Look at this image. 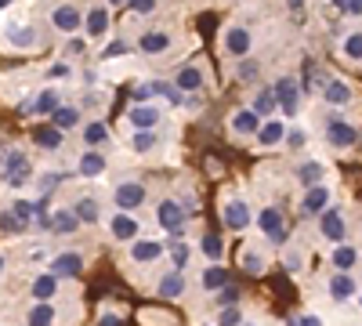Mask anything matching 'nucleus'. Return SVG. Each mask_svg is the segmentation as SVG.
I'll use <instances>...</instances> for the list:
<instances>
[{
  "mask_svg": "<svg viewBox=\"0 0 362 326\" xmlns=\"http://www.w3.org/2000/svg\"><path fill=\"white\" fill-rule=\"evenodd\" d=\"M254 211L257 206L250 203V196L243 189H225L218 199V218H221L225 232H232V235H243L254 228Z\"/></svg>",
  "mask_w": 362,
  "mask_h": 326,
  "instance_id": "obj_1",
  "label": "nucleus"
},
{
  "mask_svg": "<svg viewBox=\"0 0 362 326\" xmlns=\"http://www.w3.org/2000/svg\"><path fill=\"white\" fill-rule=\"evenodd\" d=\"M0 182H4L8 189L22 192L37 182V167L33 160H29V153L22 149V145H8V149H0Z\"/></svg>",
  "mask_w": 362,
  "mask_h": 326,
  "instance_id": "obj_2",
  "label": "nucleus"
},
{
  "mask_svg": "<svg viewBox=\"0 0 362 326\" xmlns=\"http://www.w3.org/2000/svg\"><path fill=\"white\" fill-rule=\"evenodd\" d=\"M322 141L334 153H351L355 145L362 141V127H358V120H351L348 112H326L322 116Z\"/></svg>",
  "mask_w": 362,
  "mask_h": 326,
  "instance_id": "obj_3",
  "label": "nucleus"
},
{
  "mask_svg": "<svg viewBox=\"0 0 362 326\" xmlns=\"http://www.w3.org/2000/svg\"><path fill=\"white\" fill-rule=\"evenodd\" d=\"M148 203V185L138 174H124L119 182H112L109 189V211H124V214H138Z\"/></svg>",
  "mask_w": 362,
  "mask_h": 326,
  "instance_id": "obj_4",
  "label": "nucleus"
},
{
  "mask_svg": "<svg viewBox=\"0 0 362 326\" xmlns=\"http://www.w3.org/2000/svg\"><path fill=\"white\" fill-rule=\"evenodd\" d=\"M254 228L261 232V240H264V247H286L293 235H290V228H286V214H283V206H276V203H261L257 211H254Z\"/></svg>",
  "mask_w": 362,
  "mask_h": 326,
  "instance_id": "obj_5",
  "label": "nucleus"
},
{
  "mask_svg": "<svg viewBox=\"0 0 362 326\" xmlns=\"http://www.w3.org/2000/svg\"><path fill=\"white\" fill-rule=\"evenodd\" d=\"M254 40H257V33L247 22H225L221 33H218V51L225 58H232V62H239V58L254 54Z\"/></svg>",
  "mask_w": 362,
  "mask_h": 326,
  "instance_id": "obj_6",
  "label": "nucleus"
},
{
  "mask_svg": "<svg viewBox=\"0 0 362 326\" xmlns=\"http://www.w3.org/2000/svg\"><path fill=\"white\" fill-rule=\"evenodd\" d=\"M153 218H156V225L167 232V240H181V235H189L192 214L177 203V196H160L156 206H153Z\"/></svg>",
  "mask_w": 362,
  "mask_h": 326,
  "instance_id": "obj_7",
  "label": "nucleus"
},
{
  "mask_svg": "<svg viewBox=\"0 0 362 326\" xmlns=\"http://www.w3.org/2000/svg\"><path fill=\"white\" fill-rule=\"evenodd\" d=\"M272 91H276V105H279V116L286 124H293L300 116V105H305V91H300V76L297 73H279L272 80Z\"/></svg>",
  "mask_w": 362,
  "mask_h": 326,
  "instance_id": "obj_8",
  "label": "nucleus"
},
{
  "mask_svg": "<svg viewBox=\"0 0 362 326\" xmlns=\"http://www.w3.org/2000/svg\"><path fill=\"white\" fill-rule=\"evenodd\" d=\"M131 40H134V51L145 54V58H163V54H170L177 47V33L170 25H145Z\"/></svg>",
  "mask_w": 362,
  "mask_h": 326,
  "instance_id": "obj_9",
  "label": "nucleus"
},
{
  "mask_svg": "<svg viewBox=\"0 0 362 326\" xmlns=\"http://www.w3.org/2000/svg\"><path fill=\"white\" fill-rule=\"evenodd\" d=\"M0 44H4L8 51H18V54H29V51H37L40 47V25L37 22H4L0 25Z\"/></svg>",
  "mask_w": 362,
  "mask_h": 326,
  "instance_id": "obj_10",
  "label": "nucleus"
},
{
  "mask_svg": "<svg viewBox=\"0 0 362 326\" xmlns=\"http://www.w3.org/2000/svg\"><path fill=\"white\" fill-rule=\"evenodd\" d=\"M315 232H319V240L329 243V247H341V243H351V218L341 203H334L329 211L315 221Z\"/></svg>",
  "mask_w": 362,
  "mask_h": 326,
  "instance_id": "obj_11",
  "label": "nucleus"
},
{
  "mask_svg": "<svg viewBox=\"0 0 362 326\" xmlns=\"http://www.w3.org/2000/svg\"><path fill=\"white\" fill-rule=\"evenodd\" d=\"M105 235L112 243H119V247H131L134 240H141L145 235V225H141V218L138 214H124V211H105Z\"/></svg>",
  "mask_w": 362,
  "mask_h": 326,
  "instance_id": "obj_12",
  "label": "nucleus"
},
{
  "mask_svg": "<svg viewBox=\"0 0 362 326\" xmlns=\"http://www.w3.org/2000/svg\"><path fill=\"white\" fill-rule=\"evenodd\" d=\"M47 25H51V33H58L62 40L83 37V8L80 4H51L47 8Z\"/></svg>",
  "mask_w": 362,
  "mask_h": 326,
  "instance_id": "obj_13",
  "label": "nucleus"
},
{
  "mask_svg": "<svg viewBox=\"0 0 362 326\" xmlns=\"http://www.w3.org/2000/svg\"><path fill=\"white\" fill-rule=\"evenodd\" d=\"M322 290L334 305H351V301L362 298V276L358 272H329Z\"/></svg>",
  "mask_w": 362,
  "mask_h": 326,
  "instance_id": "obj_14",
  "label": "nucleus"
},
{
  "mask_svg": "<svg viewBox=\"0 0 362 326\" xmlns=\"http://www.w3.org/2000/svg\"><path fill=\"white\" fill-rule=\"evenodd\" d=\"M109 37H112V8L109 4L83 8V40L87 44H105Z\"/></svg>",
  "mask_w": 362,
  "mask_h": 326,
  "instance_id": "obj_15",
  "label": "nucleus"
},
{
  "mask_svg": "<svg viewBox=\"0 0 362 326\" xmlns=\"http://www.w3.org/2000/svg\"><path fill=\"white\" fill-rule=\"evenodd\" d=\"M181 95H203L210 87V69L199 62V58H192V62H181L174 69V80H170Z\"/></svg>",
  "mask_w": 362,
  "mask_h": 326,
  "instance_id": "obj_16",
  "label": "nucleus"
},
{
  "mask_svg": "<svg viewBox=\"0 0 362 326\" xmlns=\"http://www.w3.org/2000/svg\"><path fill=\"white\" fill-rule=\"evenodd\" d=\"M83 269H87V254L76 250V247H69V250H54V254L47 257V272H51L58 283L83 276Z\"/></svg>",
  "mask_w": 362,
  "mask_h": 326,
  "instance_id": "obj_17",
  "label": "nucleus"
},
{
  "mask_svg": "<svg viewBox=\"0 0 362 326\" xmlns=\"http://www.w3.org/2000/svg\"><path fill=\"white\" fill-rule=\"evenodd\" d=\"M358 91H355V83L344 80V76H329V83L319 91V102L329 109V112H348L355 105Z\"/></svg>",
  "mask_w": 362,
  "mask_h": 326,
  "instance_id": "obj_18",
  "label": "nucleus"
},
{
  "mask_svg": "<svg viewBox=\"0 0 362 326\" xmlns=\"http://www.w3.org/2000/svg\"><path fill=\"white\" fill-rule=\"evenodd\" d=\"M290 177L300 185V189H315V185H326V177H329V163L322 156H300L293 167H290Z\"/></svg>",
  "mask_w": 362,
  "mask_h": 326,
  "instance_id": "obj_19",
  "label": "nucleus"
},
{
  "mask_svg": "<svg viewBox=\"0 0 362 326\" xmlns=\"http://www.w3.org/2000/svg\"><path fill=\"white\" fill-rule=\"evenodd\" d=\"M329 206H334V185H315V189H308V192H300V199H297V214L305 218V221H319Z\"/></svg>",
  "mask_w": 362,
  "mask_h": 326,
  "instance_id": "obj_20",
  "label": "nucleus"
},
{
  "mask_svg": "<svg viewBox=\"0 0 362 326\" xmlns=\"http://www.w3.org/2000/svg\"><path fill=\"white\" fill-rule=\"evenodd\" d=\"M47 199H40V196H15L11 199V206H8V214L22 225V228H33L40 218H47Z\"/></svg>",
  "mask_w": 362,
  "mask_h": 326,
  "instance_id": "obj_21",
  "label": "nucleus"
},
{
  "mask_svg": "<svg viewBox=\"0 0 362 326\" xmlns=\"http://www.w3.org/2000/svg\"><path fill=\"white\" fill-rule=\"evenodd\" d=\"M69 211H73L76 221L87 225V228H95V225L105 221V206H102V199H98L95 192H87V189H80V192L69 199Z\"/></svg>",
  "mask_w": 362,
  "mask_h": 326,
  "instance_id": "obj_22",
  "label": "nucleus"
},
{
  "mask_svg": "<svg viewBox=\"0 0 362 326\" xmlns=\"http://www.w3.org/2000/svg\"><path fill=\"white\" fill-rule=\"evenodd\" d=\"M167 257V240H160V235H141V240H134L127 247V261L131 264H160Z\"/></svg>",
  "mask_w": 362,
  "mask_h": 326,
  "instance_id": "obj_23",
  "label": "nucleus"
},
{
  "mask_svg": "<svg viewBox=\"0 0 362 326\" xmlns=\"http://www.w3.org/2000/svg\"><path fill=\"white\" fill-rule=\"evenodd\" d=\"M109 156L102 153V149H80V156H76V163H73V174L76 177H83V182H102V177L109 174Z\"/></svg>",
  "mask_w": 362,
  "mask_h": 326,
  "instance_id": "obj_24",
  "label": "nucleus"
},
{
  "mask_svg": "<svg viewBox=\"0 0 362 326\" xmlns=\"http://www.w3.org/2000/svg\"><path fill=\"white\" fill-rule=\"evenodd\" d=\"M62 105H66L62 87H51V83H47V87H40L33 98H25V102H22V112H29V116H47V120H51V116L62 109Z\"/></svg>",
  "mask_w": 362,
  "mask_h": 326,
  "instance_id": "obj_25",
  "label": "nucleus"
},
{
  "mask_svg": "<svg viewBox=\"0 0 362 326\" xmlns=\"http://www.w3.org/2000/svg\"><path fill=\"white\" fill-rule=\"evenodd\" d=\"M124 120L131 131H160L163 127V105L160 102H148V105H127Z\"/></svg>",
  "mask_w": 362,
  "mask_h": 326,
  "instance_id": "obj_26",
  "label": "nucleus"
},
{
  "mask_svg": "<svg viewBox=\"0 0 362 326\" xmlns=\"http://www.w3.org/2000/svg\"><path fill=\"white\" fill-rule=\"evenodd\" d=\"M225 127H228V134H232L235 141H254L257 131H261V120H257L247 105H235V109L225 116Z\"/></svg>",
  "mask_w": 362,
  "mask_h": 326,
  "instance_id": "obj_27",
  "label": "nucleus"
},
{
  "mask_svg": "<svg viewBox=\"0 0 362 326\" xmlns=\"http://www.w3.org/2000/svg\"><path fill=\"white\" fill-rule=\"evenodd\" d=\"M29 305H58V298H62V283H58L47 269L37 272L33 279H29Z\"/></svg>",
  "mask_w": 362,
  "mask_h": 326,
  "instance_id": "obj_28",
  "label": "nucleus"
},
{
  "mask_svg": "<svg viewBox=\"0 0 362 326\" xmlns=\"http://www.w3.org/2000/svg\"><path fill=\"white\" fill-rule=\"evenodd\" d=\"M239 269H243L247 276H264L268 272V264H272V254H268V247L264 243H243V247H239Z\"/></svg>",
  "mask_w": 362,
  "mask_h": 326,
  "instance_id": "obj_29",
  "label": "nucleus"
},
{
  "mask_svg": "<svg viewBox=\"0 0 362 326\" xmlns=\"http://www.w3.org/2000/svg\"><path fill=\"white\" fill-rule=\"evenodd\" d=\"M247 109L257 116V120H272V116H279V105H276V91H272V83H257L254 91H250V102Z\"/></svg>",
  "mask_w": 362,
  "mask_h": 326,
  "instance_id": "obj_30",
  "label": "nucleus"
},
{
  "mask_svg": "<svg viewBox=\"0 0 362 326\" xmlns=\"http://www.w3.org/2000/svg\"><path fill=\"white\" fill-rule=\"evenodd\" d=\"M83 149H105V145L112 141V127L102 120V116H90V120H83V127L76 131Z\"/></svg>",
  "mask_w": 362,
  "mask_h": 326,
  "instance_id": "obj_31",
  "label": "nucleus"
},
{
  "mask_svg": "<svg viewBox=\"0 0 362 326\" xmlns=\"http://www.w3.org/2000/svg\"><path fill=\"white\" fill-rule=\"evenodd\" d=\"M185 293H189V272L167 269V272L156 279V298H163V301H181Z\"/></svg>",
  "mask_w": 362,
  "mask_h": 326,
  "instance_id": "obj_32",
  "label": "nucleus"
},
{
  "mask_svg": "<svg viewBox=\"0 0 362 326\" xmlns=\"http://www.w3.org/2000/svg\"><path fill=\"white\" fill-rule=\"evenodd\" d=\"M286 120L283 116H272V120H264L261 124V131H257V149H264V153H272V149H283V141H286Z\"/></svg>",
  "mask_w": 362,
  "mask_h": 326,
  "instance_id": "obj_33",
  "label": "nucleus"
},
{
  "mask_svg": "<svg viewBox=\"0 0 362 326\" xmlns=\"http://www.w3.org/2000/svg\"><path fill=\"white\" fill-rule=\"evenodd\" d=\"M358 264H362V250H358V243L329 247V269H334V272H358Z\"/></svg>",
  "mask_w": 362,
  "mask_h": 326,
  "instance_id": "obj_34",
  "label": "nucleus"
},
{
  "mask_svg": "<svg viewBox=\"0 0 362 326\" xmlns=\"http://www.w3.org/2000/svg\"><path fill=\"white\" fill-rule=\"evenodd\" d=\"M192 257H196V243H189V235H181V240H167V261H170L174 272H189Z\"/></svg>",
  "mask_w": 362,
  "mask_h": 326,
  "instance_id": "obj_35",
  "label": "nucleus"
},
{
  "mask_svg": "<svg viewBox=\"0 0 362 326\" xmlns=\"http://www.w3.org/2000/svg\"><path fill=\"white\" fill-rule=\"evenodd\" d=\"M47 225H51V235H76V232L83 228V225L76 221V214L69 211V203H58V206H51Z\"/></svg>",
  "mask_w": 362,
  "mask_h": 326,
  "instance_id": "obj_36",
  "label": "nucleus"
},
{
  "mask_svg": "<svg viewBox=\"0 0 362 326\" xmlns=\"http://www.w3.org/2000/svg\"><path fill=\"white\" fill-rule=\"evenodd\" d=\"M83 120H87V116L80 112V105H76V102H66L62 109L51 116V127H54V131H62V134L69 138V134H76V131L83 127Z\"/></svg>",
  "mask_w": 362,
  "mask_h": 326,
  "instance_id": "obj_37",
  "label": "nucleus"
},
{
  "mask_svg": "<svg viewBox=\"0 0 362 326\" xmlns=\"http://www.w3.org/2000/svg\"><path fill=\"white\" fill-rule=\"evenodd\" d=\"M279 264L286 269V276H300L305 272V264H308V247L300 243V240H290L279 254Z\"/></svg>",
  "mask_w": 362,
  "mask_h": 326,
  "instance_id": "obj_38",
  "label": "nucleus"
},
{
  "mask_svg": "<svg viewBox=\"0 0 362 326\" xmlns=\"http://www.w3.org/2000/svg\"><path fill=\"white\" fill-rule=\"evenodd\" d=\"M196 254H199L206 264H221V261H225V235L203 232L199 240H196Z\"/></svg>",
  "mask_w": 362,
  "mask_h": 326,
  "instance_id": "obj_39",
  "label": "nucleus"
},
{
  "mask_svg": "<svg viewBox=\"0 0 362 326\" xmlns=\"http://www.w3.org/2000/svg\"><path fill=\"white\" fill-rule=\"evenodd\" d=\"M62 322V308L58 305H29L22 312V326H58Z\"/></svg>",
  "mask_w": 362,
  "mask_h": 326,
  "instance_id": "obj_40",
  "label": "nucleus"
},
{
  "mask_svg": "<svg viewBox=\"0 0 362 326\" xmlns=\"http://www.w3.org/2000/svg\"><path fill=\"white\" fill-rule=\"evenodd\" d=\"M196 286L203 293H218L221 286H228V272H225V264H203L199 276H196Z\"/></svg>",
  "mask_w": 362,
  "mask_h": 326,
  "instance_id": "obj_41",
  "label": "nucleus"
},
{
  "mask_svg": "<svg viewBox=\"0 0 362 326\" xmlns=\"http://www.w3.org/2000/svg\"><path fill=\"white\" fill-rule=\"evenodd\" d=\"M33 145H37L40 153L54 156V153H62V149H66V134H62V131H54V127L47 124V127H37V131H33Z\"/></svg>",
  "mask_w": 362,
  "mask_h": 326,
  "instance_id": "obj_42",
  "label": "nucleus"
},
{
  "mask_svg": "<svg viewBox=\"0 0 362 326\" xmlns=\"http://www.w3.org/2000/svg\"><path fill=\"white\" fill-rule=\"evenodd\" d=\"M261 73H264V62L261 58H239V62H232V76L239 80V83H250V87H257L261 83Z\"/></svg>",
  "mask_w": 362,
  "mask_h": 326,
  "instance_id": "obj_43",
  "label": "nucleus"
},
{
  "mask_svg": "<svg viewBox=\"0 0 362 326\" xmlns=\"http://www.w3.org/2000/svg\"><path fill=\"white\" fill-rule=\"evenodd\" d=\"M160 141H163L160 131H131V141L127 145H131L134 156H153L160 149Z\"/></svg>",
  "mask_w": 362,
  "mask_h": 326,
  "instance_id": "obj_44",
  "label": "nucleus"
},
{
  "mask_svg": "<svg viewBox=\"0 0 362 326\" xmlns=\"http://www.w3.org/2000/svg\"><path fill=\"white\" fill-rule=\"evenodd\" d=\"M308 141H312V131H308V124L293 120V124L286 127V141H283V149H290V153H305V149H308Z\"/></svg>",
  "mask_w": 362,
  "mask_h": 326,
  "instance_id": "obj_45",
  "label": "nucleus"
},
{
  "mask_svg": "<svg viewBox=\"0 0 362 326\" xmlns=\"http://www.w3.org/2000/svg\"><path fill=\"white\" fill-rule=\"evenodd\" d=\"M134 51V40L131 37H109L98 51V62H112V58H127Z\"/></svg>",
  "mask_w": 362,
  "mask_h": 326,
  "instance_id": "obj_46",
  "label": "nucleus"
},
{
  "mask_svg": "<svg viewBox=\"0 0 362 326\" xmlns=\"http://www.w3.org/2000/svg\"><path fill=\"white\" fill-rule=\"evenodd\" d=\"M341 54L348 62H362V29H344L341 33Z\"/></svg>",
  "mask_w": 362,
  "mask_h": 326,
  "instance_id": "obj_47",
  "label": "nucleus"
},
{
  "mask_svg": "<svg viewBox=\"0 0 362 326\" xmlns=\"http://www.w3.org/2000/svg\"><path fill=\"white\" fill-rule=\"evenodd\" d=\"M80 112L87 116V120H90V116H98L102 109H105V95L98 91V87H83V95H80Z\"/></svg>",
  "mask_w": 362,
  "mask_h": 326,
  "instance_id": "obj_48",
  "label": "nucleus"
},
{
  "mask_svg": "<svg viewBox=\"0 0 362 326\" xmlns=\"http://www.w3.org/2000/svg\"><path fill=\"white\" fill-rule=\"evenodd\" d=\"M44 76H47V83H51V87H58L62 80H73V76H76V69H73V62L58 58V62H51V66L44 69Z\"/></svg>",
  "mask_w": 362,
  "mask_h": 326,
  "instance_id": "obj_49",
  "label": "nucleus"
},
{
  "mask_svg": "<svg viewBox=\"0 0 362 326\" xmlns=\"http://www.w3.org/2000/svg\"><path fill=\"white\" fill-rule=\"evenodd\" d=\"M243 322H247V312H243V305L218 308V315H214V326H243Z\"/></svg>",
  "mask_w": 362,
  "mask_h": 326,
  "instance_id": "obj_50",
  "label": "nucleus"
},
{
  "mask_svg": "<svg viewBox=\"0 0 362 326\" xmlns=\"http://www.w3.org/2000/svg\"><path fill=\"white\" fill-rule=\"evenodd\" d=\"M214 305H218V308H232V305H243V290H239L235 283L221 286V290L214 293Z\"/></svg>",
  "mask_w": 362,
  "mask_h": 326,
  "instance_id": "obj_51",
  "label": "nucleus"
},
{
  "mask_svg": "<svg viewBox=\"0 0 362 326\" xmlns=\"http://www.w3.org/2000/svg\"><path fill=\"white\" fill-rule=\"evenodd\" d=\"M127 15L131 18H156L160 15V4H156V0H131Z\"/></svg>",
  "mask_w": 362,
  "mask_h": 326,
  "instance_id": "obj_52",
  "label": "nucleus"
},
{
  "mask_svg": "<svg viewBox=\"0 0 362 326\" xmlns=\"http://www.w3.org/2000/svg\"><path fill=\"white\" fill-rule=\"evenodd\" d=\"M95 326H124V312H119V308H112V305H105V308L98 312Z\"/></svg>",
  "mask_w": 362,
  "mask_h": 326,
  "instance_id": "obj_53",
  "label": "nucleus"
},
{
  "mask_svg": "<svg viewBox=\"0 0 362 326\" xmlns=\"http://www.w3.org/2000/svg\"><path fill=\"white\" fill-rule=\"evenodd\" d=\"M286 326H326V319L319 312H297L286 319Z\"/></svg>",
  "mask_w": 362,
  "mask_h": 326,
  "instance_id": "obj_54",
  "label": "nucleus"
},
{
  "mask_svg": "<svg viewBox=\"0 0 362 326\" xmlns=\"http://www.w3.org/2000/svg\"><path fill=\"white\" fill-rule=\"evenodd\" d=\"M87 40L83 37H69L66 44H62V58H66V62H69V58H76V54H87Z\"/></svg>",
  "mask_w": 362,
  "mask_h": 326,
  "instance_id": "obj_55",
  "label": "nucleus"
},
{
  "mask_svg": "<svg viewBox=\"0 0 362 326\" xmlns=\"http://www.w3.org/2000/svg\"><path fill=\"white\" fill-rule=\"evenodd\" d=\"M25 232H29V228H22L8 211H0V235H25Z\"/></svg>",
  "mask_w": 362,
  "mask_h": 326,
  "instance_id": "obj_56",
  "label": "nucleus"
},
{
  "mask_svg": "<svg viewBox=\"0 0 362 326\" xmlns=\"http://www.w3.org/2000/svg\"><path fill=\"white\" fill-rule=\"evenodd\" d=\"M337 11H341L344 18H348V15H351V18H362V0H344V4H337Z\"/></svg>",
  "mask_w": 362,
  "mask_h": 326,
  "instance_id": "obj_57",
  "label": "nucleus"
},
{
  "mask_svg": "<svg viewBox=\"0 0 362 326\" xmlns=\"http://www.w3.org/2000/svg\"><path fill=\"white\" fill-rule=\"evenodd\" d=\"M185 98H189V95H181L177 87H170V91H167V98H163V102H167L170 109H181V105H185Z\"/></svg>",
  "mask_w": 362,
  "mask_h": 326,
  "instance_id": "obj_58",
  "label": "nucleus"
},
{
  "mask_svg": "<svg viewBox=\"0 0 362 326\" xmlns=\"http://www.w3.org/2000/svg\"><path fill=\"white\" fill-rule=\"evenodd\" d=\"M25 257H29V261H47V257H51V254H47V250H44V247H37V250H29V254H25Z\"/></svg>",
  "mask_w": 362,
  "mask_h": 326,
  "instance_id": "obj_59",
  "label": "nucleus"
},
{
  "mask_svg": "<svg viewBox=\"0 0 362 326\" xmlns=\"http://www.w3.org/2000/svg\"><path fill=\"white\" fill-rule=\"evenodd\" d=\"M4 272H8V254L0 250V276H4Z\"/></svg>",
  "mask_w": 362,
  "mask_h": 326,
  "instance_id": "obj_60",
  "label": "nucleus"
},
{
  "mask_svg": "<svg viewBox=\"0 0 362 326\" xmlns=\"http://www.w3.org/2000/svg\"><path fill=\"white\" fill-rule=\"evenodd\" d=\"M243 326H257V322H250V319H247V322H243Z\"/></svg>",
  "mask_w": 362,
  "mask_h": 326,
  "instance_id": "obj_61",
  "label": "nucleus"
}]
</instances>
